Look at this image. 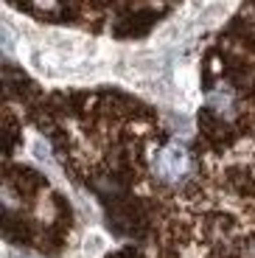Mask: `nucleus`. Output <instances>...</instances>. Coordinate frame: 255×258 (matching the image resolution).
I'll return each mask as SVG.
<instances>
[{"label": "nucleus", "instance_id": "obj_1", "mask_svg": "<svg viewBox=\"0 0 255 258\" xmlns=\"http://www.w3.org/2000/svg\"><path fill=\"white\" fill-rule=\"evenodd\" d=\"M191 168V160H188V152H185L179 143H168L166 149H160V155L154 157V171H157L163 180H182Z\"/></svg>", "mask_w": 255, "mask_h": 258}, {"label": "nucleus", "instance_id": "obj_2", "mask_svg": "<svg viewBox=\"0 0 255 258\" xmlns=\"http://www.w3.org/2000/svg\"><path fill=\"white\" fill-rule=\"evenodd\" d=\"M12 258H17V255H12Z\"/></svg>", "mask_w": 255, "mask_h": 258}]
</instances>
